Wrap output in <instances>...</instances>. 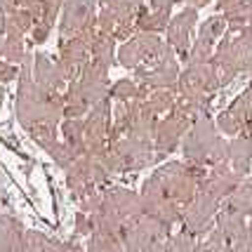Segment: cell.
Instances as JSON below:
<instances>
[{
  "label": "cell",
  "instance_id": "13",
  "mask_svg": "<svg viewBox=\"0 0 252 252\" xmlns=\"http://www.w3.org/2000/svg\"><path fill=\"white\" fill-rule=\"evenodd\" d=\"M90 111V101L85 99L83 90L78 85V80L68 83V90L64 94V116L66 118H80Z\"/></svg>",
  "mask_w": 252,
  "mask_h": 252
},
{
  "label": "cell",
  "instance_id": "4",
  "mask_svg": "<svg viewBox=\"0 0 252 252\" xmlns=\"http://www.w3.org/2000/svg\"><path fill=\"white\" fill-rule=\"evenodd\" d=\"M191 123H193V118H189L182 109L172 106V111L167 113V118L156 125V130H154V149H158L160 156L175 151L177 146L182 144L184 134L189 132Z\"/></svg>",
  "mask_w": 252,
  "mask_h": 252
},
{
  "label": "cell",
  "instance_id": "3",
  "mask_svg": "<svg viewBox=\"0 0 252 252\" xmlns=\"http://www.w3.org/2000/svg\"><path fill=\"white\" fill-rule=\"evenodd\" d=\"M221 88V80L217 68L205 62V64H189L184 73L177 78V90L179 97H212Z\"/></svg>",
  "mask_w": 252,
  "mask_h": 252
},
{
  "label": "cell",
  "instance_id": "25",
  "mask_svg": "<svg viewBox=\"0 0 252 252\" xmlns=\"http://www.w3.org/2000/svg\"><path fill=\"white\" fill-rule=\"evenodd\" d=\"M177 0H151V7L154 10H170Z\"/></svg>",
  "mask_w": 252,
  "mask_h": 252
},
{
  "label": "cell",
  "instance_id": "8",
  "mask_svg": "<svg viewBox=\"0 0 252 252\" xmlns=\"http://www.w3.org/2000/svg\"><path fill=\"white\" fill-rule=\"evenodd\" d=\"M78 85L83 90L85 99L90 101V106L97 104V101H101V99H106L109 97V88H111L109 85V68L90 59L88 66L83 68L80 78H78Z\"/></svg>",
  "mask_w": 252,
  "mask_h": 252
},
{
  "label": "cell",
  "instance_id": "16",
  "mask_svg": "<svg viewBox=\"0 0 252 252\" xmlns=\"http://www.w3.org/2000/svg\"><path fill=\"white\" fill-rule=\"evenodd\" d=\"M85 252H125L123 243L118 236H111V233H90L88 236V248Z\"/></svg>",
  "mask_w": 252,
  "mask_h": 252
},
{
  "label": "cell",
  "instance_id": "24",
  "mask_svg": "<svg viewBox=\"0 0 252 252\" xmlns=\"http://www.w3.org/2000/svg\"><path fill=\"white\" fill-rule=\"evenodd\" d=\"M31 31H33V40H35V43H45L47 35H50V31H52V26H50V24L38 22V24H33Z\"/></svg>",
  "mask_w": 252,
  "mask_h": 252
},
{
  "label": "cell",
  "instance_id": "14",
  "mask_svg": "<svg viewBox=\"0 0 252 252\" xmlns=\"http://www.w3.org/2000/svg\"><path fill=\"white\" fill-rule=\"evenodd\" d=\"M85 123L80 121V118H66L64 125H62V134H64V142L73 149V154L76 156H85L88 154V149H85Z\"/></svg>",
  "mask_w": 252,
  "mask_h": 252
},
{
  "label": "cell",
  "instance_id": "12",
  "mask_svg": "<svg viewBox=\"0 0 252 252\" xmlns=\"http://www.w3.org/2000/svg\"><path fill=\"white\" fill-rule=\"evenodd\" d=\"M113 40H116L113 35H109V33H104V31H97L94 38H92V43H90V59L101 66H106V68H111V66L116 64V59H113Z\"/></svg>",
  "mask_w": 252,
  "mask_h": 252
},
{
  "label": "cell",
  "instance_id": "17",
  "mask_svg": "<svg viewBox=\"0 0 252 252\" xmlns=\"http://www.w3.org/2000/svg\"><path fill=\"white\" fill-rule=\"evenodd\" d=\"M26 55V47H24V38L22 35H5V45H2V57L5 62L10 64H19Z\"/></svg>",
  "mask_w": 252,
  "mask_h": 252
},
{
  "label": "cell",
  "instance_id": "1",
  "mask_svg": "<svg viewBox=\"0 0 252 252\" xmlns=\"http://www.w3.org/2000/svg\"><path fill=\"white\" fill-rule=\"evenodd\" d=\"M210 64L217 68L221 85L231 83L238 73L252 68V24L229 31L217 50L210 57Z\"/></svg>",
  "mask_w": 252,
  "mask_h": 252
},
{
  "label": "cell",
  "instance_id": "5",
  "mask_svg": "<svg viewBox=\"0 0 252 252\" xmlns=\"http://www.w3.org/2000/svg\"><path fill=\"white\" fill-rule=\"evenodd\" d=\"M97 29V17H94V0H66L64 19L59 26L62 38H71L83 31Z\"/></svg>",
  "mask_w": 252,
  "mask_h": 252
},
{
  "label": "cell",
  "instance_id": "7",
  "mask_svg": "<svg viewBox=\"0 0 252 252\" xmlns=\"http://www.w3.org/2000/svg\"><path fill=\"white\" fill-rule=\"evenodd\" d=\"M101 203L125 224L127 220H134L142 215V196H137L130 189L113 187L101 191Z\"/></svg>",
  "mask_w": 252,
  "mask_h": 252
},
{
  "label": "cell",
  "instance_id": "15",
  "mask_svg": "<svg viewBox=\"0 0 252 252\" xmlns=\"http://www.w3.org/2000/svg\"><path fill=\"white\" fill-rule=\"evenodd\" d=\"M149 88L146 85H139L130 78H123V80H116L109 88V97H113L116 101H132V99H146L149 94Z\"/></svg>",
  "mask_w": 252,
  "mask_h": 252
},
{
  "label": "cell",
  "instance_id": "23",
  "mask_svg": "<svg viewBox=\"0 0 252 252\" xmlns=\"http://www.w3.org/2000/svg\"><path fill=\"white\" fill-rule=\"evenodd\" d=\"M94 231V224H92V217L88 212H78L76 215V236H90Z\"/></svg>",
  "mask_w": 252,
  "mask_h": 252
},
{
  "label": "cell",
  "instance_id": "6",
  "mask_svg": "<svg viewBox=\"0 0 252 252\" xmlns=\"http://www.w3.org/2000/svg\"><path fill=\"white\" fill-rule=\"evenodd\" d=\"M196 22H198L196 7H187V10H182L177 17H172V19L167 22V29H165V33H167V45L182 57V62H184L189 47H191V31H193Z\"/></svg>",
  "mask_w": 252,
  "mask_h": 252
},
{
  "label": "cell",
  "instance_id": "28",
  "mask_svg": "<svg viewBox=\"0 0 252 252\" xmlns=\"http://www.w3.org/2000/svg\"><path fill=\"white\" fill-rule=\"evenodd\" d=\"M0 104H2V88H0Z\"/></svg>",
  "mask_w": 252,
  "mask_h": 252
},
{
  "label": "cell",
  "instance_id": "22",
  "mask_svg": "<svg viewBox=\"0 0 252 252\" xmlns=\"http://www.w3.org/2000/svg\"><path fill=\"white\" fill-rule=\"evenodd\" d=\"M224 29H226V19L217 14V17H210L208 22L200 26V33H198V35H200V38H208V40L215 43L220 35H224Z\"/></svg>",
  "mask_w": 252,
  "mask_h": 252
},
{
  "label": "cell",
  "instance_id": "26",
  "mask_svg": "<svg viewBox=\"0 0 252 252\" xmlns=\"http://www.w3.org/2000/svg\"><path fill=\"white\" fill-rule=\"evenodd\" d=\"M187 2H191V7H196V10H198V7H203V5H208L210 0H187Z\"/></svg>",
  "mask_w": 252,
  "mask_h": 252
},
{
  "label": "cell",
  "instance_id": "20",
  "mask_svg": "<svg viewBox=\"0 0 252 252\" xmlns=\"http://www.w3.org/2000/svg\"><path fill=\"white\" fill-rule=\"evenodd\" d=\"M50 243V238L40 233V231H24L22 236V245H19V252H43L45 245Z\"/></svg>",
  "mask_w": 252,
  "mask_h": 252
},
{
  "label": "cell",
  "instance_id": "18",
  "mask_svg": "<svg viewBox=\"0 0 252 252\" xmlns=\"http://www.w3.org/2000/svg\"><path fill=\"white\" fill-rule=\"evenodd\" d=\"M175 92L172 90H154V94L146 97V104L154 109V113H163V111H172L175 106Z\"/></svg>",
  "mask_w": 252,
  "mask_h": 252
},
{
  "label": "cell",
  "instance_id": "9",
  "mask_svg": "<svg viewBox=\"0 0 252 252\" xmlns=\"http://www.w3.org/2000/svg\"><path fill=\"white\" fill-rule=\"evenodd\" d=\"M177 78H179V64L172 55H167L163 62H158L154 68H149L139 83L149 90H177Z\"/></svg>",
  "mask_w": 252,
  "mask_h": 252
},
{
  "label": "cell",
  "instance_id": "21",
  "mask_svg": "<svg viewBox=\"0 0 252 252\" xmlns=\"http://www.w3.org/2000/svg\"><path fill=\"white\" fill-rule=\"evenodd\" d=\"M29 134H31L43 149H47L50 144L57 142V127L55 125H47V123H35V125H31V127H29Z\"/></svg>",
  "mask_w": 252,
  "mask_h": 252
},
{
  "label": "cell",
  "instance_id": "10",
  "mask_svg": "<svg viewBox=\"0 0 252 252\" xmlns=\"http://www.w3.org/2000/svg\"><path fill=\"white\" fill-rule=\"evenodd\" d=\"M226 165L236 175H241L243 179L248 177L252 167V142L243 134H236L229 142V156H226Z\"/></svg>",
  "mask_w": 252,
  "mask_h": 252
},
{
  "label": "cell",
  "instance_id": "11",
  "mask_svg": "<svg viewBox=\"0 0 252 252\" xmlns=\"http://www.w3.org/2000/svg\"><path fill=\"white\" fill-rule=\"evenodd\" d=\"M33 64H35V76H33V80H35L40 88L50 90V92H59L64 78L59 76V71L55 68V62H50L45 55H35Z\"/></svg>",
  "mask_w": 252,
  "mask_h": 252
},
{
  "label": "cell",
  "instance_id": "27",
  "mask_svg": "<svg viewBox=\"0 0 252 252\" xmlns=\"http://www.w3.org/2000/svg\"><path fill=\"white\" fill-rule=\"evenodd\" d=\"M226 2H233V0H220V2H217V10H220L221 5H226Z\"/></svg>",
  "mask_w": 252,
  "mask_h": 252
},
{
  "label": "cell",
  "instance_id": "19",
  "mask_svg": "<svg viewBox=\"0 0 252 252\" xmlns=\"http://www.w3.org/2000/svg\"><path fill=\"white\" fill-rule=\"evenodd\" d=\"M47 151H50V156L55 158V163L59 165V167H64V170H68V167L73 165V160L78 158V156L73 154V149H71L66 142L50 144V146H47Z\"/></svg>",
  "mask_w": 252,
  "mask_h": 252
},
{
  "label": "cell",
  "instance_id": "2",
  "mask_svg": "<svg viewBox=\"0 0 252 252\" xmlns=\"http://www.w3.org/2000/svg\"><path fill=\"white\" fill-rule=\"evenodd\" d=\"M217 139H220V132L215 127V123L210 121L205 113L198 116L196 121L191 123L184 139H182V149H184L187 160L191 165H205L208 167L210 154H212Z\"/></svg>",
  "mask_w": 252,
  "mask_h": 252
}]
</instances>
